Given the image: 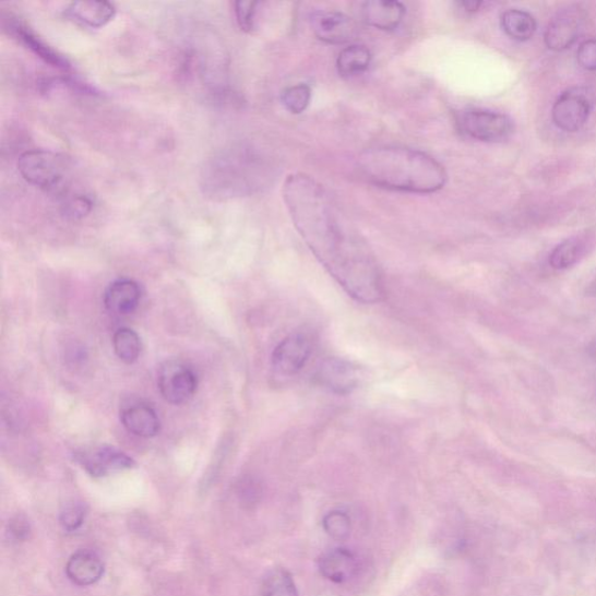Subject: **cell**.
Segmentation results:
<instances>
[{
  "label": "cell",
  "instance_id": "cell-1",
  "mask_svg": "<svg viewBox=\"0 0 596 596\" xmlns=\"http://www.w3.org/2000/svg\"><path fill=\"white\" fill-rule=\"evenodd\" d=\"M284 199L296 230L339 286L359 302H380L384 289L377 260L324 187L306 174H293Z\"/></svg>",
  "mask_w": 596,
  "mask_h": 596
},
{
  "label": "cell",
  "instance_id": "cell-2",
  "mask_svg": "<svg viewBox=\"0 0 596 596\" xmlns=\"http://www.w3.org/2000/svg\"><path fill=\"white\" fill-rule=\"evenodd\" d=\"M362 177L381 188L432 194L444 188L448 175L432 156L406 147H378L358 157Z\"/></svg>",
  "mask_w": 596,
  "mask_h": 596
},
{
  "label": "cell",
  "instance_id": "cell-3",
  "mask_svg": "<svg viewBox=\"0 0 596 596\" xmlns=\"http://www.w3.org/2000/svg\"><path fill=\"white\" fill-rule=\"evenodd\" d=\"M267 169L252 152L230 150L216 156L205 168L204 187L215 198L249 195L267 182Z\"/></svg>",
  "mask_w": 596,
  "mask_h": 596
},
{
  "label": "cell",
  "instance_id": "cell-4",
  "mask_svg": "<svg viewBox=\"0 0 596 596\" xmlns=\"http://www.w3.org/2000/svg\"><path fill=\"white\" fill-rule=\"evenodd\" d=\"M17 169L32 186L61 200L69 195L70 162L65 156L45 150L28 151L17 160Z\"/></svg>",
  "mask_w": 596,
  "mask_h": 596
},
{
  "label": "cell",
  "instance_id": "cell-5",
  "mask_svg": "<svg viewBox=\"0 0 596 596\" xmlns=\"http://www.w3.org/2000/svg\"><path fill=\"white\" fill-rule=\"evenodd\" d=\"M595 94L588 86L570 87L558 97L552 108L556 127L565 132L582 130L594 108Z\"/></svg>",
  "mask_w": 596,
  "mask_h": 596
},
{
  "label": "cell",
  "instance_id": "cell-6",
  "mask_svg": "<svg viewBox=\"0 0 596 596\" xmlns=\"http://www.w3.org/2000/svg\"><path fill=\"white\" fill-rule=\"evenodd\" d=\"M457 122L464 134L485 143L503 142L515 130L510 117L485 109L465 110L460 115Z\"/></svg>",
  "mask_w": 596,
  "mask_h": 596
},
{
  "label": "cell",
  "instance_id": "cell-7",
  "mask_svg": "<svg viewBox=\"0 0 596 596\" xmlns=\"http://www.w3.org/2000/svg\"><path fill=\"white\" fill-rule=\"evenodd\" d=\"M157 385L164 398L171 405H183L198 391V377L189 366L178 360H168L157 373Z\"/></svg>",
  "mask_w": 596,
  "mask_h": 596
},
{
  "label": "cell",
  "instance_id": "cell-8",
  "mask_svg": "<svg viewBox=\"0 0 596 596\" xmlns=\"http://www.w3.org/2000/svg\"><path fill=\"white\" fill-rule=\"evenodd\" d=\"M587 20V14L580 5H570L560 10L552 17L545 35L549 49L563 51L580 39Z\"/></svg>",
  "mask_w": 596,
  "mask_h": 596
},
{
  "label": "cell",
  "instance_id": "cell-9",
  "mask_svg": "<svg viewBox=\"0 0 596 596\" xmlns=\"http://www.w3.org/2000/svg\"><path fill=\"white\" fill-rule=\"evenodd\" d=\"M312 354V339L308 333L298 331L291 333L273 350V370L285 377L300 373Z\"/></svg>",
  "mask_w": 596,
  "mask_h": 596
},
{
  "label": "cell",
  "instance_id": "cell-10",
  "mask_svg": "<svg viewBox=\"0 0 596 596\" xmlns=\"http://www.w3.org/2000/svg\"><path fill=\"white\" fill-rule=\"evenodd\" d=\"M315 379L327 391L338 395H347L358 388L360 370L356 365L345 359L326 358L315 372Z\"/></svg>",
  "mask_w": 596,
  "mask_h": 596
},
{
  "label": "cell",
  "instance_id": "cell-11",
  "mask_svg": "<svg viewBox=\"0 0 596 596\" xmlns=\"http://www.w3.org/2000/svg\"><path fill=\"white\" fill-rule=\"evenodd\" d=\"M312 31L320 40L341 45L354 40L357 25L353 17L335 11H320L311 15Z\"/></svg>",
  "mask_w": 596,
  "mask_h": 596
},
{
  "label": "cell",
  "instance_id": "cell-12",
  "mask_svg": "<svg viewBox=\"0 0 596 596\" xmlns=\"http://www.w3.org/2000/svg\"><path fill=\"white\" fill-rule=\"evenodd\" d=\"M75 458L93 477H104L111 472L129 469L135 465L128 454L108 445L79 452Z\"/></svg>",
  "mask_w": 596,
  "mask_h": 596
},
{
  "label": "cell",
  "instance_id": "cell-13",
  "mask_svg": "<svg viewBox=\"0 0 596 596\" xmlns=\"http://www.w3.org/2000/svg\"><path fill=\"white\" fill-rule=\"evenodd\" d=\"M321 574L335 584L353 581L359 571L356 555L345 548H336L324 552L318 562Z\"/></svg>",
  "mask_w": 596,
  "mask_h": 596
},
{
  "label": "cell",
  "instance_id": "cell-14",
  "mask_svg": "<svg viewBox=\"0 0 596 596\" xmlns=\"http://www.w3.org/2000/svg\"><path fill=\"white\" fill-rule=\"evenodd\" d=\"M120 420L129 432L138 437L152 438L160 432L159 417L144 402L133 401L122 406Z\"/></svg>",
  "mask_w": 596,
  "mask_h": 596
},
{
  "label": "cell",
  "instance_id": "cell-15",
  "mask_svg": "<svg viewBox=\"0 0 596 596\" xmlns=\"http://www.w3.org/2000/svg\"><path fill=\"white\" fill-rule=\"evenodd\" d=\"M142 300V290L133 279H117L104 295V305L116 315L133 313Z\"/></svg>",
  "mask_w": 596,
  "mask_h": 596
},
{
  "label": "cell",
  "instance_id": "cell-16",
  "mask_svg": "<svg viewBox=\"0 0 596 596\" xmlns=\"http://www.w3.org/2000/svg\"><path fill=\"white\" fill-rule=\"evenodd\" d=\"M65 573L75 585L91 586L100 581L104 574V564L96 553L82 550L70 557Z\"/></svg>",
  "mask_w": 596,
  "mask_h": 596
},
{
  "label": "cell",
  "instance_id": "cell-17",
  "mask_svg": "<svg viewBox=\"0 0 596 596\" xmlns=\"http://www.w3.org/2000/svg\"><path fill=\"white\" fill-rule=\"evenodd\" d=\"M405 14V7L400 2H392V0H372L362 7L363 21L382 31H392L398 27Z\"/></svg>",
  "mask_w": 596,
  "mask_h": 596
},
{
  "label": "cell",
  "instance_id": "cell-18",
  "mask_svg": "<svg viewBox=\"0 0 596 596\" xmlns=\"http://www.w3.org/2000/svg\"><path fill=\"white\" fill-rule=\"evenodd\" d=\"M70 20L91 28H100L110 23L116 15V8L109 2H73L65 10Z\"/></svg>",
  "mask_w": 596,
  "mask_h": 596
},
{
  "label": "cell",
  "instance_id": "cell-19",
  "mask_svg": "<svg viewBox=\"0 0 596 596\" xmlns=\"http://www.w3.org/2000/svg\"><path fill=\"white\" fill-rule=\"evenodd\" d=\"M7 21V20H4ZM4 26L11 32L14 37L20 40L25 47L38 56L46 63L59 69H69L68 61L58 55L55 49L46 45L37 34L32 32L25 24L15 20H8Z\"/></svg>",
  "mask_w": 596,
  "mask_h": 596
},
{
  "label": "cell",
  "instance_id": "cell-20",
  "mask_svg": "<svg viewBox=\"0 0 596 596\" xmlns=\"http://www.w3.org/2000/svg\"><path fill=\"white\" fill-rule=\"evenodd\" d=\"M372 62L371 50L361 45L344 48L337 59V69L342 78H356L366 72Z\"/></svg>",
  "mask_w": 596,
  "mask_h": 596
},
{
  "label": "cell",
  "instance_id": "cell-21",
  "mask_svg": "<svg viewBox=\"0 0 596 596\" xmlns=\"http://www.w3.org/2000/svg\"><path fill=\"white\" fill-rule=\"evenodd\" d=\"M501 26L508 37L516 41H528L537 29L535 17L527 11H505L501 17Z\"/></svg>",
  "mask_w": 596,
  "mask_h": 596
},
{
  "label": "cell",
  "instance_id": "cell-22",
  "mask_svg": "<svg viewBox=\"0 0 596 596\" xmlns=\"http://www.w3.org/2000/svg\"><path fill=\"white\" fill-rule=\"evenodd\" d=\"M586 252V241L581 237L567 239L552 251L549 262L552 269L564 271L571 269Z\"/></svg>",
  "mask_w": 596,
  "mask_h": 596
},
{
  "label": "cell",
  "instance_id": "cell-23",
  "mask_svg": "<svg viewBox=\"0 0 596 596\" xmlns=\"http://www.w3.org/2000/svg\"><path fill=\"white\" fill-rule=\"evenodd\" d=\"M261 596H300L293 575L282 568L272 570L261 585Z\"/></svg>",
  "mask_w": 596,
  "mask_h": 596
},
{
  "label": "cell",
  "instance_id": "cell-24",
  "mask_svg": "<svg viewBox=\"0 0 596 596\" xmlns=\"http://www.w3.org/2000/svg\"><path fill=\"white\" fill-rule=\"evenodd\" d=\"M114 348L117 357L126 363H133L142 353V342L131 329H119L114 336Z\"/></svg>",
  "mask_w": 596,
  "mask_h": 596
},
{
  "label": "cell",
  "instance_id": "cell-25",
  "mask_svg": "<svg viewBox=\"0 0 596 596\" xmlns=\"http://www.w3.org/2000/svg\"><path fill=\"white\" fill-rule=\"evenodd\" d=\"M284 107L294 115L307 110L311 100V90L307 84H297L287 87L282 95Z\"/></svg>",
  "mask_w": 596,
  "mask_h": 596
},
{
  "label": "cell",
  "instance_id": "cell-26",
  "mask_svg": "<svg viewBox=\"0 0 596 596\" xmlns=\"http://www.w3.org/2000/svg\"><path fill=\"white\" fill-rule=\"evenodd\" d=\"M323 528L333 539L344 540L353 529L349 516L341 511H332L323 518Z\"/></svg>",
  "mask_w": 596,
  "mask_h": 596
},
{
  "label": "cell",
  "instance_id": "cell-27",
  "mask_svg": "<svg viewBox=\"0 0 596 596\" xmlns=\"http://www.w3.org/2000/svg\"><path fill=\"white\" fill-rule=\"evenodd\" d=\"M92 200L83 194H70L62 199L63 214L69 218H83L92 212Z\"/></svg>",
  "mask_w": 596,
  "mask_h": 596
},
{
  "label": "cell",
  "instance_id": "cell-28",
  "mask_svg": "<svg viewBox=\"0 0 596 596\" xmlns=\"http://www.w3.org/2000/svg\"><path fill=\"white\" fill-rule=\"evenodd\" d=\"M86 515L85 505L79 502L68 503L61 512L60 522L68 532H74L81 527Z\"/></svg>",
  "mask_w": 596,
  "mask_h": 596
},
{
  "label": "cell",
  "instance_id": "cell-29",
  "mask_svg": "<svg viewBox=\"0 0 596 596\" xmlns=\"http://www.w3.org/2000/svg\"><path fill=\"white\" fill-rule=\"evenodd\" d=\"M257 2H236L235 12L237 22L243 32H251L254 28Z\"/></svg>",
  "mask_w": 596,
  "mask_h": 596
},
{
  "label": "cell",
  "instance_id": "cell-30",
  "mask_svg": "<svg viewBox=\"0 0 596 596\" xmlns=\"http://www.w3.org/2000/svg\"><path fill=\"white\" fill-rule=\"evenodd\" d=\"M577 62L581 63V65L589 70V72H595L596 70V40L589 39L584 41L580 49H577L576 52Z\"/></svg>",
  "mask_w": 596,
  "mask_h": 596
},
{
  "label": "cell",
  "instance_id": "cell-31",
  "mask_svg": "<svg viewBox=\"0 0 596 596\" xmlns=\"http://www.w3.org/2000/svg\"><path fill=\"white\" fill-rule=\"evenodd\" d=\"M28 524L21 518H17L16 521L12 522L11 525V533L15 536L17 539H23L27 537L28 535Z\"/></svg>",
  "mask_w": 596,
  "mask_h": 596
},
{
  "label": "cell",
  "instance_id": "cell-32",
  "mask_svg": "<svg viewBox=\"0 0 596 596\" xmlns=\"http://www.w3.org/2000/svg\"><path fill=\"white\" fill-rule=\"evenodd\" d=\"M461 5L467 11V12H477L480 10V8L484 5L482 2H473V0H466V2H462Z\"/></svg>",
  "mask_w": 596,
  "mask_h": 596
},
{
  "label": "cell",
  "instance_id": "cell-33",
  "mask_svg": "<svg viewBox=\"0 0 596 596\" xmlns=\"http://www.w3.org/2000/svg\"><path fill=\"white\" fill-rule=\"evenodd\" d=\"M595 353H596V344H595Z\"/></svg>",
  "mask_w": 596,
  "mask_h": 596
}]
</instances>
